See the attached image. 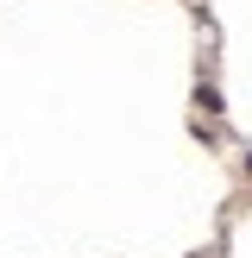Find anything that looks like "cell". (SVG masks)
Segmentation results:
<instances>
[{
  "label": "cell",
  "instance_id": "6da1fadb",
  "mask_svg": "<svg viewBox=\"0 0 252 258\" xmlns=\"http://www.w3.org/2000/svg\"><path fill=\"white\" fill-rule=\"evenodd\" d=\"M246 170H252V151H246Z\"/></svg>",
  "mask_w": 252,
  "mask_h": 258
}]
</instances>
